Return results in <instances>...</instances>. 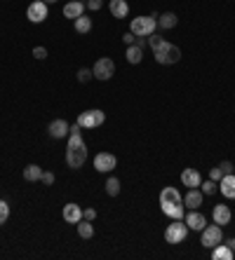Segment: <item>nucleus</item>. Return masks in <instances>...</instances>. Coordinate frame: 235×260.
<instances>
[{"label": "nucleus", "instance_id": "obj_37", "mask_svg": "<svg viewBox=\"0 0 235 260\" xmlns=\"http://www.w3.org/2000/svg\"><path fill=\"white\" fill-rule=\"evenodd\" d=\"M122 40H125V45L130 47V45H134V42H136V35L130 31V33H125V35H122Z\"/></svg>", "mask_w": 235, "mask_h": 260}, {"label": "nucleus", "instance_id": "obj_12", "mask_svg": "<svg viewBox=\"0 0 235 260\" xmlns=\"http://www.w3.org/2000/svg\"><path fill=\"white\" fill-rule=\"evenodd\" d=\"M62 216H64V221H66V223H70V225H78V223L82 221V209H80L76 202H68V204L64 207Z\"/></svg>", "mask_w": 235, "mask_h": 260}, {"label": "nucleus", "instance_id": "obj_38", "mask_svg": "<svg viewBox=\"0 0 235 260\" xmlns=\"http://www.w3.org/2000/svg\"><path fill=\"white\" fill-rule=\"evenodd\" d=\"M146 42H148V38H136V42H134V45L144 49V45H146Z\"/></svg>", "mask_w": 235, "mask_h": 260}, {"label": "nucleus", "instance_id": "obj_6", "mask_svg": "<svg viewBox=\"0 0 235 260\" xmlns=\"http://www.w3.org/2000/svg\"><path fill=\"white\" fill-rule=\"evenodd\" d=\"M92 73H94V80L106 82V80H110V77L116 75V61L108 59V56H102V59L92 66Z\"/></svg>", "mask_w": 235, "mask_h": 260}, {"label": "nucleus", "instance_id": "obj_16", "mask_svg": "<svg viewBox=\"0 0 235 260\" xmlns=\"http://www.w3.org/2000/svg\"><path fill=\"white\" fill-rule=\"evenodd\" d=\"M85 9H87V5L82 0H70V2L64 5V16L66 19H78V16L85 14Z\"/></svg>", "mask_w": 235, "mask_h": 260}, {"label": "nucleus", "instance_id": "obj_33", "mask_svg": "<svg viewBox=\"0 0 235 260\" xmlns=\"http://www.w3.org/2000/svg\"><path fill=\"white\" fill-rule=\"evenodd\" d=\"M33 56L42 61V59H47V49H45V47H33Z\"/></svg>", "mask_w": 235, "mask_h": 260}, {"label": "nucleus", "instance_id": "obj_1", "mask_svg": "<svg viewBox=\"0 0 235 260\" xmlns=\"http://www.w3.org/2000/svg\"><path fill=\"white\" fill-rule=\"evenodd\" d=\"M80 129L82 127L78 122L70 127L68 143H66V164H68V169H80L87 162V146H85V141H82Z\"/></svg>", "mask_w": 235, "mask_h": 260}, {"label": "nucleus", "instance_id": "obj_21", "mask_svg": "<svg viewBox=\"0 0 235 260\" xmlns=\"http://www.w3.org/2000/svg\"><path fill=\"white\" fill-rule=\"evenodd\" d=\"M212 258L214 260H233L235 253L228 244H216L214 249H212Z\"/></svg>", "mask_w": 235, "mask_h": 260}, {"label": "nucleus", "instance_id": "obj_14", "mask_svg": "<svg viewBox=\"0 0 235 260\" xmlns=\"http://www.w3.org/2000/svg\"><path fill=\"white\" fill-rule=\"evenodd\" d=\"M162 207V214L170 216L172 221H179L186 216V207H184V202H167V204H160Z\"/></svg>", "mask_w": 235, "mask_h": 260}, {"label": "nucleus", "instance_id": "obj_11", "mask_svg": "<svg viewBox=\"0 0 235 260\" xmlns=\"http://www.w3.org/2000/svg\"><path fill=\"white\" fill-rule=\"evenodd\" d=\"M186 225H188V230H193V232H202L204 225H207V218H204L198 209H190L186 214Z\"/></svg>", "mask_w": 235, "mask_h": 260}, {"label": "nucleus", "instance_id": "obj_19", "mask_svg": "<svg viewBox=\"0 0 235 260\" xmlns=\"http://www.w3.org/2000/svg\"><path fill=\"white\" fill-rule=\"evenodd\" d=\"M108 9H110V14L116 16V19H125V16L130 14V5H127V0H110Z\"/></svg>", "mask_w": 235, "mask_h": 260}, {"label": "nucleus", "instance_id": "obj_31", "mask_svg": "<svg viewBox=\"0 0 235 260\" xmlns=\"http://www.w3.org/2000/svg\"><path fill=\"white\" fill-rule=\"evenodd\" d=\"M85 5H87V9H92V12H99L104 5V0H87Z\"/></svg>", "mask_w": 235, "mask_h": 260}, {"label": "nucleus", "instance_id": "obj_30", "mask_svg": "<svg viewBox=\"0 0 235 260\" xmlns=\"http://www.w3.org/2000/svg\"><path fill=\"white\" fill-rule=\"evenodd\" d=\"M94 77V73H92V68H80L78 70V82H90V80H92Z\"/></svg>", "mask_w": 235, "mask_h": 260}, {"label": "nucleus", "instance_id": "obj_20", "mask_svg": "<svg viewBox=\"0 0 235 260\" xmlns=\"http://www.w3.org/2000/svg\"><path fill=\"white\" fill-rule=\"evenodd\" d=\"M158 202H160V204H167V202H184V197L179 195V190H176V188L167 185V188H162V190H160V197H158Z\"/></svg>", "mask_w": 235, "mask_h": 260}, {"label": "nucleus", "instance_id": "obj_18", "mask_svg": "<svg viewBox=\"0 0 235 260\" xmlns=\"http://www.w3.org/2000/svg\"><path fill=\"white\" fill-rule=\"evenodd\" d=\"M219 192L226 199H235V176L233 174H226V176L219 181Z\"/></svg>", "mask_w": 235, "mask_h": 260}, {"label": "nucleus", "instance_id": "obj_39", "mask_svg": "<svg viewBox=\"0 0 235 260\" xmlns=\"http://www.w3.org/2000/svg\"><path fill=\"white\" fill-rule=\"evenodd\" d=\"M228 246H230V249H233V253H235V237H233V239H228Z\"/></svg>", "mask_w": 235, "mask_h": 260}, {"label": "nucleus", "instance_id": "obj_27", "mask_svg": "<svg viewBox=\"0 0 235 260\" xmlns=\"http://www.w3.org/2000/svg\"><path fill=\"white\" fill-rule=\"evenodd\" d=\"M104 188H106V195H108V197H118V195H120V181H118L116 176L106 178V185H104Z\"/></svg>", "mask_w": 235, "mask_h": 260}, {"label": "nucleus", "instance_id": "obj_2", "mask_svg": "<svg viewBox=\"0 0 235 260\" xmlns=\"http://www.w3.org/2000/svg\"><path fill=\"white\" fill-rule=\"evenodd\" d=\"M148 45L150 49H153V56H156V61L160 63V66H172V63H176L181 59V49L176 45H172L170 40L160 38V35H148Z\"/></svg>", "mask_w": 235, "mask_h": 260}, {"label": "nucleus", "instance_id": "obj_10", "mask_svg": "<svg viewBox=\"0 0 235 260\" xmlns=\"http://www.w3.org/2000/svg\"><path fill=\"white\" fill-rule=\"evenodd\" d=\"M47 134L52 138H56V141H62V138H68V134H70V127H68V122L66 120H52L50 122V127H47Z\"/></svg>", "mask_w": 235, "mask_h": 260}, {"label": "nucleus", "instance_id": "obj_15", "mask_svg": "<svg viewBox=\"0 0 235 260\" xmlns=\"http://www.w3.org/2000/svg\"><path fill=\"white\" fill-rule=\"evenodd\" d=\"M181 183L186 185L188 190H190V188H200V183H202L200 171H198V169H193V167L184 169V171H181Z\"/></svg>", "mask_w": 235, "mask_h": 260}, {"label": "nucleus", "instance_id": "obj_13", "mask_svg": "<svg viewBox=\"0 0 235 260\" xmlns=\"http://www.w3.org/2000/svg\"><path fill=\"white\" fill-rule=\"evenodd\" d=\"M230 218H233V214H230V207H226V204H216V207L212 209V221L216 223V225H228L230 223Z\"/></svg>", "mask_w": 235, "mask_h": 260}, {"label": "nucleus", "instance_id": "obj_36", "mask_svg": "<svg viewBox=\"0 0 235 260\" xmlns=\"http://www.w3.org/2000/svg\"><path fill=\"white\" fill-rule=\"evenodd\" d=\"M82 218L85 221H94L96 218V209H82Z\"/></svg>", "mask_w": 235, "mask_h": 260}, {"label": "nucleus", "instance_id": "obj_9", "mask_svg": "<svg viewBox=\"0 0 235 260\" xmlns=\"http://www.w3.org/2000/svg\"><path fill=\"white\" fill-rule=\"evenodd\" d=\"M118 167V157L113 153H99L94 157V169L99 171V174H108L113 169Z\"/></svg>", "mask_w": 235, "mask_h": 260}, {"label": "nucleus", "instance_id": "obj_32", "mask_svg": "<svg viewBox=\"0 0 235 260\" xmlns=\"http://www.w3.org/2000/svg\"><path fill=\"white\" fill-rule=\"evenodd\" d=\"M210 178H212V181H216V183H219L221 178H224V171H221L219 167H214V169H210Z\"/></svg>", "mask_w": 235, "mask_h": 260}, {"label": "nucleus", "instance_id": "obj_35", "mask_svg": "<svg viewBox=\"0 0 235 260\" xmlns=\"http://www.w3.org/2000/svg\"><path fill=\"white\" fill-rule=\"evenodd\" d=\"M219 169H221V171H224V176H226V174H233V162H221V164H219Z\"/></svg>", "mask_w": 235, "mask_h": 260}, {"label": "nucleus", "instance_id": "obj_22", "mask_svg": "<svg viewBox=\"0 0 235 260\" xmlns=\"http://www.w3.org/2000/svg\"><path fill=\"white\" fill-rule=\"evenodd\" d=\"M176 23H179V16L174 14V12H164V14H158V26H160V28H164V31L174 28Z\"/></svg>", "mask_w": 235, "mask_h": 260}, {"label": "nucleus", "instance_id": "obj_7", "mask_svg": "<svg viewBox=\"0 0 235 260\" xmlns=\"http://www.w3.org/2000/svg\"><path fill=\"white\" fill-rule=\"evenodd\" d=\"M224 242V228L221 225H204L202 230V237H200V244L204 246V249H214L216 244H221Z\"/></svg>", "mask_w": 235, "mask_h": 260}, {"label": "nucleus", "instance_id": "obj_23", "mask_svg": "<svg viewBox=\"0 0 235 260\" xmlns=\"http://www.w3.org/2000/svg\"><path fill=\"white\" fill-rule=\"evenodd\" d=\"M40 176H42V169H40L38 164H28V167H24V181L36 183V181H40Z\"/></svg>", "mask_w": 235, "mask_h": 260}, {"label": "nucleus", "instance_id": "obj_17", "mask_svg": "<svg viewBox=\"0 0 235 260\" xmlns=\"http://www.w3.org/2000/svg\"><path fill=\"white\" fill-rule=\"evenodd\" d=\"M202 190H198V188H190L186 192V197H184V207L186 209H200L202 207Z\"/></svg>", "mask_w": 235, "mask_h": 260}, {"label": "nucleus", "instance_id": "obj_5", "mask_svg": "<svg viewBox=\"0 0 235 260\" xmlns=\"http://www.w3.org/2000/svg\"><path fill=\"white\" fill-rule=\"evenodd\" d=\"M186 237H188V225L181 218L179 221H172L167 225V230H164V242L167 244H181Z\"/></svg>", "mask_w": 235, "mask_h": 260}, {"label": "nucleus", "instance_id": "obj_3", "mask_svg": "<svg viewBox=\"0 0 235 260\" xmlns=\"http://www.w3.org/2000/svg\"><path fill=\"white\" fill-rule=\"evenodd\" d=\"M156 26H158V16L156 14H144V16L132 19L130 31H132L136 38H148V35L156 33Z\"/></svg>", "mask_w": 235, "mask_h": 260}, {"label": "nucleus", "instance_id": "obj_28", "mask_svg": "<svg viewBox=\"0 0 235 260\" xmlns=\"http://www.w3.org/2000/svg\"><path fill=\"white\" fill-rule=\"evenodd\" d=\"M200 188H202V195H214V192H219V183L216 181H204V183H200Z\"/></svg>", "mask_w": 235, "mask_h": 260}, {"label": "nucleus", "instance_id": "obj_4", "mask_svg": "<svg viewBox=\"0 0 235 260\" xmlns=\"http://www.w3.org/2000/svg\"><path fill=\"white\" fill-rule=\"evenodd\" d=\"M104 122H106V113L104 110H96V108H90L85 113H80V117H78V124L82 129H99Z\"/></svg>", "mask_w": 235, "mask_h": 260}, {"label": "nucleus", "instance_id": "obj_26", "mask_svg": "<svg viewBox=\"0 0 235 260\" xmlns=\"http://www.w3.org/2000/svg\"><path fill=\"white\" fill-rule=\"evenodd\" d=\"M78 235L82 239H92L94 237V225H92V221H85V218H82V221L78 223Z\"/></svg>", "mask_w": 235, "mask_h": 260}, {"label": "nucleus", "instance_id": "obj_8", "mask_svg": "<svg viewBox=\"0 0 235 260\" xmlns=\"http://www.w3.org/2000/svg\"><path fill=\"white\" fill-rule=\"evenodd\" d=\"M47 14H50V5L42 2V0H33L28 9H26V19L31 23H42L47 19Z\"/></svg>", "mask_w": 235, "mask_h": 260}, {"label": "nucleus", "instance_id": "obj_24", "mask_svg": "<svg viewBox=\"0 0 235 260\" xmlns=\"http://www.w3.org/2000/svg\"><path fill=\"white\" fill-rule=\"evenodd\" d=\"M125 56H127V63L136 66V63H141V59H144V49L136 47V45H130L127 47V52H125Z\"/></svg>", "mask_w": 235, "mask_h": 260}, {"label": "nucleus", "instance_id": "obj_29", "mask_svg": "<svg viewBox=\"0 0 235 260\" xmlns=\"http://www.w3.org/2000/svg\"><path fill=\"white\" fill-rule=\"evenodd\" d=\"M10 218V204L5 199H0V225H5Z\"/></svg>", "mask_w": 235, "mask_h": 260}, {"label": "nucleus", "instance_id": "obj_34", "mask_svg": "<svg viewBox=\"0 0 235 260\" xmlns=\"http://www.w3.org/2000/svg\"><path fill=\"white\" fill-rule=\"evenodd\" d=\"M40 181H42L45 185H52V183H54V174H52V171H42Z\"/></svg>", "mask_w": 235, "mask_h": 260}, {"label": "nucleus", "instance_id": "obj_25", "mask_svg": "<svg viewBox=\"0 0 235 260\" xmlns=\"http://www.w3.org/2000/svg\"><path fill=\"white\" fill-rule=\"evenodd\" d=\"M73 28L78 33H90L92 31V19L87 14H82V16H78V19H73Z\"/></svg>", "mask_w": 235, "mask_h": 260}, {"label": "nucleus", "instance_id": "obj_40", "mask_svg": "<svg viewBox=\"0 0 235 260\" xmlns=\"http://www.w3.org/2000/svg\"><path fill=\"white\" fill-rule=\"evenodd\" d=\"M42 2H47V5H54L56 0H42Z\"/></svg>", "mask_w": 235, "mask_h": 260}]
</instances>
